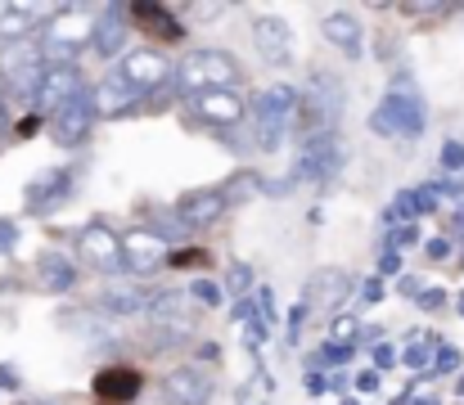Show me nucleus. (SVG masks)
<instances>
[{
	"label": "nucleus",
	"mask_w": 464,
	"mask_h": 405,
	"mask_svg": "<svg viewBox=\"0 0 464 405\" xmlns=\"http://www.w3.org/2000/svg\"><path fill=\"white\" fill-rule=\"evenodd\" d=\"M86 45H95V18L86 9H54L41 23V54L45 63H72Z\"/></svg>",
	"instance_id": "obj_1"
},
{
	"label": "nucleus",
	"mask_w": 464,
	"mask_h": 405,
	"mask_svg": "<svg viewBox=\"0 0 464 405\" xmlns=\"http://www.w3.org/2000/svg\"><path fill=\"white\" fill-rule=\"evenodd\" d=\"M298 113H303V95L294 91V86H266L262 95H257V109H253V122H257V149L262 153H276L289 131H294V122H298Z\"/></svg>",
	"instance_id": "obj_2"
},
{
	"label": "nucleus",
	"mask_w": 464,
	"mask_h": 405,
	"mask_svg": "<svg viewBox=\"0 0 464 405\" xmlns=\"http://www.w3.org/2000/svg\"><path fill=\"white\" fill-rule=\"evenodd\" d=\"M244 77L239 59L230 50H189L176 68V82L185 95H203V91H230Z\"/></svg>",
	"instance_id": "obj_3"
},
{
	"label": "nucleus",
	"mask_w": 464,
	"mask_h": 405,
	"mask_svg": "<svg viewBox=\"0 0 464 405\" xmlns=\"http://www.w3.org/2000/svg\"><path fill=\"white\" fill-rule=\"evenodd\" d=\"M338 167H343V140H338L334 131L307 135L303 149H298V158H294L289 180H294V185H315V180L338 176Z\"/></svg>",
	"instance_id": "obj_4"
},
{
	"label": "nucleus",
	"mask_w": 464,
	"mask_h": 405,
	"mask_svg": "<svg viewBox=\"0 0 464 405\" xmlns=\"http://www.w3.org/2000/svg\"><path fill=\"white\" fill-rule=\"evenodd\" d=\"M370 131L379 135H397V140H411V135L424 131V100L415 91H397L370 113Z\"/></svg>",
	"instance_id": "obj_5"
},
{
	"label": "nucleus",
	"mask_w": 464,
	"mask_h": 405,
	"mask_svg": "<svg viewBox=\"0 0 464 405\" xmlns=\"http://www.w3.org/2000/svg\"><path fill=\"white\" fill-rule=\"evenodd\" d=\"M113 77L140 100V95H150L158 86H167V77H171V63H167V54H158V50H131V54H122V63L113 68Z\"/></svg>",
	"instance_id": "obj_6"
},
{
	"label": "nucleus",
	"mask_w": 464,
	"mask_h": 405,
	"mask_svg": "<svg viewBox=\"0 0 464 405\" xmlns=\"http://www.w3.org/2000/svg\"><path fill=\"white\" fill-rule=\"evenodd\" d=\"M41 72H45L41 41L27 36V41H9V45H0V77H5L9 91H36Z\"/></svg>",
	"instance_id": "obj_7"
},
{
	"label": "nucleus",
	"mask_w": 464,
	"mask_h": 405,
	"mask_svg": "<svg viewBox=\"0 0 464 405\" xmlns=\"http://www.w3.org/2000/svg\"><path fill=\"white\" fill-rule=\"evenodd\" d=\"M303 113H307V122L315 127V135L334 131L338 118H343V82L329 77V72H315L307 82V91H303Z\"/></svg>",
	"instance_id": "obj_8"
},
{
	"label": "nucleus",
	"mask_w": 464,
	"mask_h": 405,
	"mask_svg": "<svg viewBox=\"0 0 464 405\" xmlns=\"http://www.w3.org/2000/svg\"><path fill=\"white\" fill-rule=\"evenodd\" d=\"M82 95V68L77 63H45V72H41V82H36V91H32V104L41 109V113H59L63 104H72Z\"/></svg>",
	"instance_id": "obj_9"
},
{
	"label": "nucleus",
	"mask_w": 464,
	"mask_h": 405,
	"mask_svg": "<svg viewBox=\"0 0 464 405\" xmlns=\"http://www.w3.org/2000/svg\"><path fill=\"white\" fill-rule=\"evenodd\" d=\"M77 248H82V257L100 270V275H118V270L127 266V257H122V239H118V235H113L104 221H91V226H82V235H77Z\"/></svg>",
	"instance_id": "obj_10"
},
{
	"label": "nucleus",
	"mask_w": 464,
	"mask_h": 405,
	"mask_svg": "<svg viewBox=\"0 0 464 405\" xmlns=\"http://www.w3.org/2000/svg\"><path fill=\"white\" fill-rule=\"evenodd\" d=\"M212 392H217V383L203 365H176L162 379V401L167 405H208Z\"/></svg>",
	"instance_id": "obj_11"
},
{
	"label": "nucleus",
	"mask_w": 464,
	"mask_h": 405,
	"mask_svg": "<svg viewBox=\"0 0 464 405\" xmlns=\"http://www.w3.org/2000/svg\"><path fill=\"white\" fill-rule=\"evenodd\" d=\"M150 324H154L158 342H176L194 329V315H189V297L185 293H158L150 302Z\"/></svg>",
	"instance_id": "obj_12"
},
{
	"label": "nucleus",
	"mask_w": 464,
	"mask_h": 405,
	"mask_svg": "<svg viewBox=\"0 0 464 405\" xmlns=\"http://www.w3.org/2000/svg\"><path fill=\"white\" fill-rule=\"evenodd\" d=\"M95 118H100V109H95V95H77L72 104H63L54 118H50V135L63 144V149H72V144H82L91 127H95Z\"/></svg>",
	"instance_id": "obj_13"
},
{
	"label": "nucleus",
	"mask_w": 464,
	"mask_h": 405,
	"mask_svg": "<svg viewBox=\"0 0 464 405\" xmlns=\"http://www.w3.org/2000/svg\"><path fill=\"white\" fill-rule=\"evenodd\" d=\"M253 45H257V54H262L271 68H285V63L294 59V32H289V23L276 18V14H257V18H253Z\"/></svg>",
	"instance_id": "obj_14"
},
{
	"label": "nucleus",
	"mask_w": 464,
	"mask_h": 405,
	"mask_svg": "<svg viewBox=\"0 0 464 405\" xmlns=\"http://www.w3.org/2000/svg\"><path fill=\"white\" fill-rule=\"evenodd\" d=\"M189 113L208 127H235L244 118V100L235 91H203V95H189Z\"/></svg>",
	"instance_id": "obj_15"
},
{
	"label": "nucleus",
	"mask_w": 464,
	"mask_h": 405,
	"mask_svg": "<svg viewBox=\"0 0 464 405\" xmlns=\"http://www.w3.org/2000/svg\"><path fill=\"white\" fill-rule=\"evenodd\" d=\"M221 212H226L221 189H189V194H180V203H176V217H180L185 230H208V226L221 221Z\"/></svg>",
	"instance_id": "obj_16"
},
{
	"label": "nucleus",
	"mask_w": 464,
	"mask_h": 405,
	"mask_svg": "<svg viewBox=\"0 0 464 405\" xmlns=\"http://www.w3.org/2000/svg\"><path fill=\"white\" fill-rule=\"evenodd\" d=\"M122 257H127L131 275H154L167 262V239H158L154 230H131L122 239Z\"/></svg>",
	"instance_id": "obj_17"
},
{
	"label": "nucleus",
	"mask_w": 464,
	"mask_h": 405,
	"mask_svg": "<svg viewBox=\"0 0 464 405\" xmlns=\"http://www.w3.org/2000/svg\"><path fill=\"white\" fill-rule=\"evenodd\" d=\"M352 293V279H347V270L329 266V270H315L307 279V306H315V311H329V306H338L343 297Z\"/></svg>",
	"instance_id": "obj_18"
},
{
	"label": "nucleus",
	"mask_w": 464,
	"mask_h": 405,
	"mask_svg": "<svg viewBox=\"0 0 464 405\" xmlns=\"http://www.w3.org/2000/svg\"><path fill=\"white\" fill-rule=\"evenodd\" d=\"M140 388H145V379L136 370H127V365H113V370H100L95 374V397L100 401L127 405L131 397H140Z\"/></svg>",
	"instance_id": "obj_19"
},
{
	"label": "nucleus",
	"mask_w": 464,
	"mask_h": 405,
	"mask_svg": "<svg viewBox=\"0 0 464 405\" xmlns=\"http://www.w3.org/2000/svg\"><path fill=\"white\" fill-rule=\"evenodd\" d=\"M320 32H324V41H329L334 50H343L347 59H361L365 36H361V23H356L352 14H329V18L320 23Z\"/></svg>",
	"instance_id": "obj_20"
},
{
	"label": "nucleus",
	"mask_w": 464,
	"mask_h": 405,
	"mask_svg": "<svg viewBox=\"0 0 464 405\" xmlns=\"http://www.w3.org/2000/svg\"><path fill=\"white\" fill-rule=\"evenodd\" d=\"M150 293L145 288H136V284H109L104 293H100V306L113 315V320H127V315H140V311H150Z\"/></svg>",
	"instance_id": "obj_21"
},
{
	"label": "nucleus",
	"mask_w": 464,
	"mask_h": 405,
	"mask_svg": "<svg viewBox=\"0 0 464 405\" xmlns=\"http://www.w3.org/2000/svg\"><path fill=\"white\" fill-rule=\"evenodd\" d=\"M36 284H41V293H68V288L77 284V266H72L63 253H41Z\"/></svg>",
	"instance_id": "obj_22"
},
{
	"label": "nucleus",
	"mask_w": 464,
	"mask_h": 405,
	"mask_svg": "<svg viewBox=\"0 0 464 405\" xmlns=\"http://www.w3.org/2000/svg\"><path fill=\"white\" fill-rule=\"evenodd\" d=\"M68 189H72V171H45V176H36L32 185H27V207H54V203H63L68 198Z\"/></svg>",
	"instance_id": "obj_23"
},
{
	"label": "nucleus",
	"mask_w": 464,
	"mask_h": 405,
	"mask_svg": "<svg viewBox=\"0 0 464 405\" xmlns=\"http://www.w3.org/2000/svg\"><path fill=\"white\" fill-rule=\"evenodd\" d=\"M32 27H36V9L32 5H0V45L27 41Z\"/></svg>",
	"instance_id": "obj_24"
},
{
	"label": "nucleus",
	"mask_w": 464,
	"mask_h": 405,
	"mask_svg": "<svg viewBox=\"0 0 464 405\" xmlns=\"http://www.w3.org/2000/svg\"><path fill=\"white\" fill-rule=\"evenodd\" d=\"M131 18L145 23V27H154L162 41H180V36H185L180 18H176L171 9H162V5H131Z\"/></svg>",
	"instance_id": "obj_25"
},
{
	"label": "nucleus",
	"mask_w": 464,
	"mask_h": 405,
	"mask_svg": "<svg viewBox=\"0 0 464 405\" xmlns=\"http://www.w3.org/2000/svg\"><path fill=\"white\" fill-rule=\"evenodd\" d=\"M257 194H262V176H257V171H235V176L221 185V203H226V212L253 203Z\"/></svg>",
	"instance_id": "obj_26"
},
{
	"label": "nucleus",
	"mask_w": 464,
	"mask_h": 405,
	"mask_svg": "<svg viewBox=\"0 0 464 405\" xmlns=\"http://www.w3.org/2000/svg\"><path fill=\"white\" fill-rule=\"evenodd\" d=\"M122 45H127V23H122L118 14L100 18V23H95V50H100L104 59H113V54H122Z\"/></svg>",
	"instance_id": "obj_27"
},
{
	"label": "nucleus",
	"mask_w": 464,
	"mask_h": 405,
	"mask_svg": "<svg viewBox=\"0 0 464 405\" xmlns=\"http://www.w3.org/2000/svg\"><path fill=\"white\" fill-rule=\"evenodd\" d=\"M131 100H136V95H131L118 77H104V82H100V91H95V109H100V113H127V109H131Z\"/></svg>",
	"instance_id": "obj_28"
},
{
	"label": "nucleus",
	"mask_w": 464,
	"mask_h": 405,
	"mask_svg": "<svg viewBox=\"0 0 464 405\" xmlns=\"http://www.w3.org/2000/svg\"><path fill=\"white\" fill-rule=\"evenodd\" d=\"M438 352H442V342H438L433 333H415V338L406 342V352H401V361H406L411 370H433V361H438Z\"/></svg>",
	"instance_id": "obj_29"
},
{
	"label": "nucleus",
	"mask_w": 464,
	"mask_h": 405,
	"mask_svg": "<svg viewBox=\"0 0 464 405\" xmlns=\"http://www.w3.org/2000/svg\"><path fill=\"white\" fill-rule=\"evenodd\" d=\"M415 217H424V212H420V194H415V189H406V194H397V198L388 203V221H406V226H411Z\"/></svg>",
	"instance_id": "obj_30"
},
{
	"label": "nucleus",
	"mask_w": 464,
	"mask_h": 405,
	"mask_svg": "<svg viewBox=\"0 0 464 405\" xmlns=\"http://www.w3.org/2000/svg\"><path fill=\"white\" fill-rule=\"evenodd\" d=\"M253 288V266L248 262H230L226 270V297H244Z\"/></svg>",
	"instance_id": "obj_31"
},
{
	"label": "nucleus",
	"mask_w": 464,
	"mask_h": 405,
	"mask_svg": "<svg viewBox=\"0 0 464 405\" xmlns=\"http://www.w3.org/2000/svg\"><path fill=\"white\" fill-rule=\"evenodd\" d=\"M347 361H352V347H338V342H324V347L315 352V365H334V370H338V365H347Z\"/></svg>",
	"instance_id": "obj_32"
},
{
	"label": "nucleus",
	"mask_w": 464,
	"mask_h": 405,
	"mask_svg": "<svg viewBox=\"0 0 464 405\" xmlns=\"http://www.w3.org/2000/svg\"><path fill=\"white\" fill-rule=\"evenodd\" d=\"M189 293H194V297H198L203 306H221V293H226V288H217L212 279H198V284H194Z\"/></svg>",
	"instance_id": "obj_33"
},
{
	"label": "nucleus",
	"mask_w": 464,
	"mask_h": 405,
	"mask_svg": "<svg viewBox=\"0 0 464 405\" xmlns=\"http://www.w3.org/2000/svg\"><path fill=\"white\" fill-rule=\"evenodd\" d=\"M451 370H460V352L456 347H442L438 361H433V374H451Z\"/></svg>",
	"instance_id": "obj_34"
},
{
	"label": "nucleus",
	"mask_w": 464,
	"mask_h": 405,
	"mask_svg": "<svg viewBox=\"0 0 464 405\" xmlns=\"http://www.w3.org/2000/svg\"><path fill=\"white\" fill-rule=\"evenodd\" d=\"M352 338H356V320H347V315H343V320L334 324V338H329V342H338V347H347Z\"/></svg>",
	"instance_id": "obj_35"
},
{
	"label": "nucleus",
	"mask_w": 464,
	"mask_h": 405,
	"mask_svg": "<svg viewBox=\"0 0 464 405\" xmlns=\"http://www.w3.org/2000/svg\"><path fill=\"white\" fill-rule=\"evenodd\" d=\"M442 167H447V171H456V167H464V144H456V140H451V144L442 149Z\"/></svg>",
	"instance_id": "obj_36"
},
{
	"label": "nucleus",
	"mask_w": 464,
	"mask_h": 405,
	"mask_svg": "<svg viewBox=\"0 0 464 405\" xmlns=\"http://www.w3.org/2000/svg\"><path fill=\"white\" fill-rule=\"evenodd\" d=\"M244 342H248V347H262V342H266V324H262V320H248V329H244Z\"/></svg>",
	"instance_id": "obj_37"
},
{
	"label": "nucleus",
	"mask_w": 464,
	"mask_h": 405,
	"mask_svg": "<svg viewBox=\"0 0 464 405\" xmlns=\"http://www.w3.org/2000/svg\"><path fill=\"white\" fill-rule=\"evenodd\" d=\"M356 392H361V397L379 392V370H365V374H356Z\"/></svg>",
	"instance_id": "obj_38"
},
{
	"label": "nucleus",
	"mask_w": 464,
	"mask_h": 405,
	"mask_svg": "<svg viewBox=\"0 0 464 405\" xmlns=\"http://www.w3.org/2000/svg\"><path fill=\"white\" fill-rule=\"evenodd\" d=\"M303 324H307V302L289 311V338H298V333H303Z\"/></svg>",
	"instance_id": "obj_39"
},
{
	"label": "nucleus",
	"mask_w": 464,
	"mask_h": 405,
	"mask_svg": "<svg viewBox=\"0 0 464 405\" xmlns=\"http://www.w3.org/2000/svg\"><path fill=\"white\" fill-rule=\"evenodd\" d=\"M374 365H379V370H392V365H397V352H392L388 342H379V347H374Z\"/></svg>",
	"instance_id": "obj_40"
},
{
	"label": "nucleus",
	"mask_w": 464,
	"mask_h": 405,
	"mask_svg": "<svg viewBox=\"0 0 464 405\" xmlns=\"http://www.w3.org/2000/svg\"><path fill=\"white\" fill-rule=\"evenodd\" d=\"M442 302H447V297H442V288H424V293H420V306H424V311H438Z\"/></svg>",
	"instance_id": "obj_41"
},
{
	"label": "nucleus",
	"mask_w": 464,
	"mask_h": 405,
	"mask_svg": "<svg viewBox=\"0 0 464 405\" xmlns=\"http://www.w3.org/2000/svg\"><path fill=\"white\" fill-rule=\"evenodd\" d=\"M429 257H433V262H447V257H451V244H447V239H429Z\"/></svg>",
	"instance_id": "obj_42"
},
{
	"label": "nucleus",
	"mask_w": 464,
	"mask_h": 405,
	"mask_svg": "<svg viewBox=\"0 0 464 405\" xmlns=\"http://www.w3.org/2000/svg\"><path fill=\"white\" fill-rule=\"evenodd\" d=\"M379 297H383V284H379V279H365V288H361V302L370 306V302H379Z\"/></svg>",
	"instance_id": "obj_43"
},
{
	"label": "nucleus",
	"mask_w": 464,
	"mask_h": 405,
	"mask_svg": "<svg viewBox=\"0 0 464 405\" xmlns=\"http://www.w3.org/2000/svg\"><path fill=\"white\" fill-rule=\"evenodd\" d=\"M401 405H442V401H438L433 392H420V388H411V397H406Z\"/></svg>",
	"instance_id": "obj_44"
},
{
	"label": "nucleus",
	"mask_w": 464,
	"mask_h": 405,
	"mask_svg": "<svg viewBox=\"0 0 464 405\" xmlns=\"http://www.w3.org/2000/svg\"><path fill=\"white\" fill-rule=\"evenodd\" d=\"M420 235H415V226H401L397 235H392V248H406V244H415Z\"/></svg>",
	"instance_id": "obj_45"
},
{
	"label": "nucleus",
	"mask_w": 464,
	"mask_h": 405,
	"mask_svg": "<svg viewBox=\"0 0 464 405\" xmlns=\"http://www.w3.org/2000/svg\"><path fill=\"white\" fill-rule=\"evenodd\" d=\"M14 239H18V230H14L9 221H0V253H9V248H14Z\"/></svg>",
	"instance_id": "obj_46"
},
{
	"label": "nucleus",
	"mask_w": 464,
	"mask_h": 405,
	"mask_svg": "<svg viewBox=\"0 0 464 405\" xmlns=\"http://www.w3.org/2000/svg\"><path fill=\"white\" fill-rule=\"evenodd\" d=\"M401 293H411V297H420L424 288H420V279H415V275H406V279H401Z\"/></svg>",
	"instance_id": "obj_47"
},
{
	"label": "nucleus",
	"mask_w": 464,
	"mask_h": 405,
	"mask_svg": "<svg viewBox=\"0 0 464 405\" xmlns=\"http://www.w3.org/2000/svg\"><path fill=\"white\" fill-rule=\"evenodd\" d=\"M5 118H9V109H5V95H0V122H5Z\"/></svg>",
	"instance_id": "obj_48"
},
{
	"label": "nucleus",
	"mask_w": 464,
	"mask_h": 405,
	"mask_svg": "<svg viewBox=\"0 0 464 405\" xmlns=\"http://www.w3.org/2000/svg\"><path fill=\"white\" fill-rule=\"evenodd\" d=\"M343 405H361V401H343Z\"/></svg>",
	"instance_id": "obj_49"
},
{
	"label": "nucleus",
	"mask_w": 464,
	"mask_h": 405,
	"mask_svg": "<svg viewBox=\"0 0 464 405\" xmlns=\"http://www.w3.org/2000/svg\"><path fill=\"white\" fill-rule=\"evenodd\" d=\"M460 397H464V379H460Z\"/></svg>",
	"instance_id": "obj_50"
},
{
	"label": "nucleus",
	"mask_w": 464,
	"mask_h": 405,
	"mask_svg": "<svg viewBox=\"0 0 464 405\" xmlns=\"http://www.w3.org/2000/svg\"><path fill=\"white\" fill-rule=\"evenodd\" d=\"M460 311H464V297H460Z\"/></svg>",
	"instance_id": "obj_51"
}]
</instances>
